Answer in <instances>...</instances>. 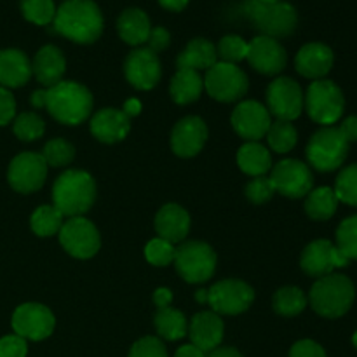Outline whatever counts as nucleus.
<instances>
[{
    "instance_id": "obj_1",
    "label": "nucleus",
    "mask_w": 357,
    "mask_h": 357,
    "mask_svg": "<svg viewBox=\"0 0 357 357\" xmlns=\"http://www.w3.org/2000/svg\"><path fill=\"white\" fill-rule=\"evenodd\" d=\"M30 103L35 108H45L59 124L79 126L89 119L94 101L86 86L73 80H61L47 89L35 91Z\"/></svg>"
},
{
    "instance_id": "obj_2",
    "label": "nucleus",
    "mask_w": 357,
    "mask_h": 357,
    "mask_svg": "<svg viewBox=\"0 0 357 357\" xmlns=\"http://www.w3.org/2000/svg\"><path fill=\"white\" fill-rule=\"evenodd\" d=\"M103 14L94 0H65L56 7L52 28L75 44H93L103 33Z\"/></svg>"
},
{
    "instance_id": "obj_3",
    "label": "nucleus",
    "mask_w": 357,
    "mask_h": 357,
    "mask_svg": "<svg viewBox=\"0 0 357 357\" xmlns=\"http://www.w3.org/2000/svg\"><path fill=\"white\" fill-rule=\"evenodd\" d=\"M96 199V183L86 171L68 169L52 185V206L66 218L84 216Z\"/></svg>"
},
{
    "instance_id": "obj_4",
    "label": "nucleus",
    "mask_w": 357,
    "mask_h": 357,
    "mask_svg": "<svg viewBox=\"0 0 357 357\" xmlns=\"http://www.w3.org/2000/svg\"><path fill=\"white\" fill-rule=\"evenodd\" d=\"M354 284L342 274H330L317 279L309 296L314 312L328 319L345 316L354 303Z\"/></svg>"
},
{
    "instance_id": "obj_5",
    "label": "nucleus",
    "mask_w": 357,
    "mask_h": 357,
    "mask_svg": "<svg viewBox=\"0 0 357 357\" xmlns=\"http://www.w3.org/2000/svg\"><path fill=\"white\" fill-rule=\"evenodd\" d=\"M243 9L255 28L265 37H288L298 24L296 9L288 2L261 3L258 0H248Z\"/></svg>"
},
{
    "instance_id": "obj_6",
    "label": "nucleus",
    "mask_w": 357,
    "mask_h": 357,
    "mask_svg": "<svg viewBox=\"0 0 357 357\" xmlns=\"http://www.w3.org/2000/svg\"><path fill=\"white\" fill-rule=\"evenodd\" d=\"M307 160L314 169L321 173H330L338 169L347 159L349 142L344 138L340 129L333 126H324L316 131L307 143Z\"/></svg>"
},
{
    "instance_id": "obj_7",
    "label": "nucleus",
    "mask_w": 357,
    "mask_h": 357,
    "mask_svg": "<svg viewBox=\"0 0 357 357\" xmlns=\"http://www.w3.org/2000/svg\"><path fill=\"white\" fill-rule=\"evenodd\" d=\"M215 250L202 241H188L176 248L174 267L178 274L190 284H202L215 275L216 271Z\"/></svg>"
},
{
    "instance_id": "obj_8",
    "label": "nucleus",
    "mask_w": 357,
    "mask_h": 357,
    "mask_svg": "<svg viewBox=\"0 0 357 357\" xmlns=\"http://www.w3.org/2000/svg\"><path fill=\"white\" fill-rule=\"evenodd\" d=\"M303 107L314 122L331 126L344 114L345 98L340 87L331 80H314L303 96Z\"/></svg>"
},
{
    "instance_id": "obj_9",
    "label": "nucleus",
    "mask_w": 357,
    "mask_h": 357,
    "mask_svg": "<svg viewBox=\"0 0 357 357\" xmlns=\"http://www.w3.org/2000/svg\"><path fill=\"white\" fill-rule=\"evenodd\" d=\"M202 80L209 96L222 103L243 100L250 89V80L244 70L232 63L218 61L206 72Z\"/></svg>"
},
{
    "instance_id": "obj_10",
    "label": "nucleus",
    "mask_w": 357,
    "mask_h": 357,
    "mask_svg": "<svg viewBox=\"0 0 357 357\" xmlns=\"http://www.w3.org/2000/svg\"><path fill=\"white\" fill-rule=\"evenodd\" d=\"M255 291L241 279H225L208 289V305L218 316H237L253 305Z\"/></svg>"
},
{
    "instance_id": "obj_11",
    "label": "nucleus",
    "mask_w": 357,
    "mask_h": 357,
    "mask_svg": "<svg viewBox=\"0 0 357 357\" xmlns=\"http://www.w3.org/2000/svg\"><path fill=\"white\" fill-rule=\"evenodd\" d=\"M58 237L63 250L72 255L73 258H79V260L93 258L101 246L100 232L94 227V223L84 216L66 220L59 230Z\"/></svg>"
},
{
    "instance_id": "obj_12",
    "label": "nucleus",
    "mask_w": 357,
    "mask_h": 357,
    "mask_svg": "<svg viewBox=\"0 0 357 357\" xmlns=\"http://www.w3.org/2000/svg\"><path fill=\"white\" fill-rule=\"evenodd\" d=\"M267 110L275 121H295L303 110V91L296 80L278 77L267 87Z\"/></svg>"
},
{
    "instance_id": "obj_13",
    "label": "nucleus",
    "mask_w": 357,
    "mask_h": 357,
    "mask_svg": "<svg viewBox=\"0 0 357 357\" xmlns=\"http://www.w3.org/2000/svg\"><path fill=\"white\" fill-rule=\"evenodd\" d=\"M268 178H271L275 192L289 199L307 197L314 185L310 167L296 159H284L272 166Z\"/></svg>"
},
{
    "instance_id": "obj_14",
    "label": "nucleus",
    "mask_w": 357,
    "mask_h": 357,
    "mask_svg": "<svg viewBox=\"0 0 357 357\" xmlns=\"http://www.w3.org/2000/svg\"><path fill=\"white\" fill-rule=\"evenodd\" d=\"M47 178V164L40 153L23 152L10 160L7 180L20 194H31L42 188Z\"/></svg>"
},
{
    "instance_id": "obj_15",
    "label": "nucleus",
    "mask_w": 357,
    "mask_h": 357,
    "mask_svg": "<svg viewBox=\"0 0 357 357\" xmlns=\"http://www.w3.org/2000/svg\"><path fill=\"white\" fill-rule=\"evenodd\" d=\"M54 314L42 303H23L13 314V330L24 340H45L54 331Z\"/></svg>"
},
{
    "instance_id": "obj_16",
    "label": "nucleus",
    "mask_w": 357,
    "mask_h": 357,
    "mask_svg": "<svg viewBox=\"0 0 357 357\" xmlns=\"http://www.w3.org/2000/svg\"><path fill=\"white\" fill-rule=\"evenodd\" d=\"M349 258L331 241L317 239L303 250L300 267L310 278H324L333 274L335 268L347 267Z\"/></svg>"
},
{
    "instance_id": "obj_17",
    "label": "nucleus",
    "mask_w": 357,
    "mask_h": 357,
    "mask_svg": "<svg viewBox=\"0 0 357 357\" xmlns=\"http://www.w3.org/2000/svg\"><path fill=\"white\" fill-rule=\"evenodd\" d=\"M124 75L132 87L139 91H150L159 84L162 77V66L155 52L149 47H136L126 56Z\"/></svg>"
},
{
    "instance_id": "obj_18",
    "label": "nucleus",
    "mask_w": 357,
    "mask_h": 357,
    "mask_svg": "<svg viewBox=\"0 0 357 357\" xmlns=\"http://www.w3.org/2000/svg\"><path fill=\"white\" fill-rule=\"evenodd\" d=\"M232 128L246 142H258L267 135L272 124V115L260 101L244 100L232 112Z\"/></svg>"
},
{
    "instance_id": "obj_19",
    "label": "nucleus",
    "mask_w": 357,
    "mask_h": 357,
    "mask_svg": "<svg viewBox=\"0 0 357 357\" xmlns=\"http://www.w3.org/2000/svg\"><path fill=\"white\" fill-rule=\"evenodd\" d=\"M246 59L250 65L264 75H278L286 68L288 54L278 38L258 35L248 44Z\"/></svg>"
},
{
    "instance_id": "obj_20",
    "label": "nucleus",
    "mask_w": 357,
    "mask_h": 357,
    "mask_svg": "<svg viewBox=\"0 0 357 357\" xmlns=\"http://www.w3.org/2000/svg\"><path fill=\"white\" fill-rule=\"evenodd\" d=\"M208 142V126L197 115L181 119L171 132V149L178 157H195Z\"/></svg>"
},
{
    "instance_id": "obj_21",
    "label": "nucleus",
    "mask_w": 357,
    "mask_h": 357,
    "mask_svg": "<svg viewBox=\"0 0 357 357\" xmlns=\"http://www.w3.org/2000/svg\"><path fill=\"white\" fill-rule=\"evenodd\" d=\"M333 61L335 56L331 47L323 42H309L296 54L295 68L302 77L321 80L333 68Z\"/></svg>"
},
{
    "instance_id": "obj_22",
    "label": "nucleus",
    "mask_w": 357,
    "mask_h": 357,
    "mask_svg": "<svg viewBox=\"0 0 357 357\" xmlns=\"http://www.w3.org/2000/svg\"><path fill=\"white\" fill-rule=\"evenodd\" d=\"M223 321L213 310H204L192 317L188 324V335H190L192 345L201 349L202 352H211L220 347L223 340Z\"/></svg>"
},
{
    "instance_id": "obj_23",
    "label": "nucleus",
    "mask_w": 357,
    "mask_h": 357,
    "mask_svg": "<svg viewBox=\"0 0 357 357\" xmlns=\"http://www.w3.org/2000/svg\"><path fill=\"white\" fill-rule=\"evenodd\" d=\"M89 128L101 143H117L131 131V119L119 108H103L91 117Z\"/></svg>"
},
{
    "instance_id": "obj_24",
    "label": "nucleus",
    "mask_w": 357,
    "mask_h": 357,
    "mask_svg": "<svg viewBox=\"0 0 357 357\" xmlns=\"http://www.w3.org/2000/svg\"><path fill=\"white\" fill-rule=\"evenodd\" d=\"M31 72H33L35 79L45 89L61 82L63 75L66 72V59L61 49L52 44H47L42 49H38V52L33 58V63H31Z\"/></svg>"
},
{
    "instance_id": "obj_25",
    "label": "nucleus",
    "mask_w": 357,
    "mask_h": 357,
    "mask_svg": "<svg viewBox=\"0 0 357 357\" xmlns=\"http://www.w3.org/2000/svg\"><path fill=\"white\" fill-rule=\"evenodd\" d=\"M155 230L171 244L183 243L190 232V215L180 204H166L155 215Z\"/></svg>"
},
{
    "instance_id": "obj_26",
    "label": "nucleus",
    "mask_w": 357,
    "mask_h": 357,
    "mask_svg": "<svg viewBox=\"0 0 357 357\" xmlns=\"http://www.w3.org/2000/svg\"><path fill=\"white\" fill-rule=\"evenodd\" d=\"M33 75L31 61L20 49L0 51V86L6 89L21 87Z\"/></svg>"
},
{
    "instance_id": "obj_27",
    "label": "nucleus",
    "mask_w": 357,
    "mask_h": 357,
    "mask_svg": "<svg viewBox=\"0 0 357 357\" xmlns=\"http://www.w3.org/2000/svg\"><path fill=\"white\" fill-rule=\"evenodd\" d=\"M117 31L119 37H121L126 44L135 45V47L146 44L150 31H152L150 17L146 16L145 10L138 9V7L126 9L117 20Z\"/></svg>"
},
{
    "instance_id": "obj_28",
    "label": "nucleus",
    "mask_w": 357,
    "mask_h": 357,
    "mask_svg": "<svg viewBox=\"0 0 357 357\" xmlns=\"http://www.w3.org/2000/svg\"><path fill=\"white\" fill-rule=\"evenodd\" d=\"M218 63L216 54V45L208 38H194L187 44V47L178 54L176 66L178 68H190L195 72L206 70L208 72L213 65Z\"/></svg>"
},
{
    "instance_id": "obj_29",
    "label": "nucleus",
    "mask_w": 357,
    "mask_h": 357,
    "mask_svg": "<svg viewBox=\"0 0 357 357\" xmlns=\"http://www.w3.org/2000/svg\"><path fill=\"white\" fill-rule=\"evenodd\" d=\"M204 91V80L201 73L190 68H178L174 77L171 79L169 93L174 103L190 105L201 98Z\"/></svg>"
},
{
    "instance_id": "obj_30",
    "label": "nucleus",
    "mask_w": 357,
    "mask_h": 357,
    "mask_svg": "<svg viewBox=\"0 0 357 357\" xmlns=\"http://www.w3.org/2000/svg\"><path fill=\"white\" fill-rule=\"evenodd\" d=\"M237 164L241 171L250 176H265L272 169V155L260 142H246L237 152Z\"/></svg>"
},
{
    "instance_id": "obj_31",
    "label": "nucleus",
    "mask_w": 357,
    "mask_h": 357,
    "mask_svg": "<svg viewBox=\"0 0 357 357\" xmlns=\"http://www.w3.org/2000/svg\"><path fill=\"white\" fill-rule=\"evenodd\" d=\"M153 324H155L159 337L167 342L181 340V338L188 335L187 317L183 316V312L173 309V307L157 310L155 317H153Z\"/></svg>"
},
{
    "instance_id": "obj_32",
    "label": "nucleus",
    "mask_w": 357,
    "mask_h": 357,
    "mask_svg": "<svg viewBox=\"0 0 357 357\" xmlns=\"http://www.w3.org/2000/svg\"><path fill=\"white\" fill-rule=\"evenodd\" d=\"M338 206V199L335 190L330 187L312 188L305 197L307 215L317 222H326L335 215Z\"/></svg>"
},
{
    "instance_id": "obj_33",
    "label": "nucleus",
    "mask_w": 357,
    "mask_h": 357,
    "mask_svg": "<svg viewBox=\"0 0 357 357\" xmlns=\"http://www.w3.org/2000/svg\"><path fill=\"white\" fill-rule=\"evenodd\" d=\"M63 223H65V216L54 206H38L33 211L30 218V227L33 230L35 236L38 237H51L59 234Z\"/></svg>"
},
{
    "instance_id": "obj_34",
    "label": "nucleus",
    "mask_w": 357,
    "mask_h": 357,
    "mask_svg": "<svg viewBox=\"0 0 357 357\" xmlns=\"http://www.w3.org/2000/svg\"><path fill=\"white\" fill-rule=\"evenodd\" d=\"M265 136H267L268 146L275 153L291 152L298 142V132H296L295 126L288 121H272Z\"/></svg>"
},
{
    "instance_id": "obj_35",
    "label": "nucleus",
    "mask_w": 357,
    "mask_h": 357,
    "mask_svg": "<svg viewBox=\"0 0 357 357\" xmlns=\"http://www.w3.org/2000/svg\"><path fill=\"white\" fill-rule=\"evenodd\" d=\"M307 307V296L296 286L281 288L274 296V310L279 316L295 317L302 314Z\"/></svg>"
},
{
    "instance_id": "obj_36",
    "label": "nucleus",
    "mask_w": 357,
    "mask_h": 357,
    "mask_svg": "<svg viewBox=\"0 0 357 357\" xmlns=\"http://www.w3.org/2000/svg\"><path fill=\"white\" fill-rule=\"evenodd\" d=\"M13 131L21 142H35L45 132V122L35 112H23L13 122Z\"/></svg>"
},
{
    "instance_id": "obj_37",
    "label": "nucleus",
    "mask_w": 357,
    "mask_h": 357,
    "mask_svg": "<svg viewBox=\"0 0 357 357\" xmlns=\"http://www.w3.org/2000/svg\"><path fill=\"white\" fill-rule=\"evenodd\" d=\"M20 7L24 20L38 26L51 24L56 16L54 0H20Z\"/></svg>"
},
{
    "instance_id": "obj_38",
    "label": "nucleus",
    "mask_w": 357,
    "mask_h": 357,
    "mask_svg": "<svg viewBox=\"0 0 357 357\" xmlns=\"http://www.w3.org/2000/svg\"><path fill=\"white\" fill-rule=\"evenodd\" d=\"M40 155L44 157L47 167H65L75 159V149L66 139L52 138L51 142L45 143Z\"/></svg>"
},
{
    "instance_id": "obj_39",
    "label": "nucleus",
    "mask_w": 357,
    "mask_h": 357,
    "mask_svg": "<svg viewBox=\"0 0 357 357\" xmlns=\"http://www.w3.org/2000/svg\"><path fill=\"white\" fill-rule=\"evenodd\" d=\"M216 54H218V61L237 65L239 61L246 59L248 42L239 35H225L216 45Z\"/></svg>"
},
{
    "instance_id": "obj_40",
    "label": "nucleus",
    "mask_w": 357,
    "mask_h": 357,
    "mask_svg": "<svg viewBox=\"0 0 357 357\" xmlns=\"http://www.w3.org/2000/svg\"><path fill=\"white\" fill-rule=\"evenodd\" d=\"M333 190L338 202H345L357 208V164L347 166L338 174Z\"/></svg>"
},
{
    "instance_id": "obj_41",
    "label": "nucleus",
    "mask_w": 357,
    "mask_h": 357,
    "mask_svg": "<svg viewBox=\"0 0 357 357\" xmlns=\"http://www.w3.org/2000/svg\"><path fill=\"white\" fill-rule=\"evenodd\" d=\"M337 248L349 260H357V215L349 216L338 225Z\"/></svg>"
},
{
    "instance_id": "obj_42",
    "label": "nucleus",
    "mask_w": 357,
    "mask_h": 357,
    "mask_svg": "<svg viewBox=\"0 0 357 357\" xmlns=\"http://www.w3.org/2000/svg\"><path fill=\"white\" fill-rule=\"evenodd\" d=\"M174 255H176L174 244H171L169 241L160 239V237H155L145 246L146 261L155 265V267H166V265L173 264Z\"/></svg>"
},
{
    "instance_id": "obj_43",
    "label": "nucleus",
    "mask_w": 357,
    "mask_h": 357,
    "mask_svg": "<svg viewBox=\"0 0 357 357\" xmlns=\"http://www.w3.org/2000/svg\"><path fill=\"white\" fill-rule=\"evenodd\" d=\"M246 197L250 199L253 204H265L272 199L275 194V188L272 185L271 178L267 176H257L246 185Z\"/></svg>"
},
{
    "instance_id": "obj_44",
    "label": "nucleus",
    "mask_w": 357,
    "mask_h": 357,
    "mask_svg": "<svg viewBox=\"0 0 357 357\" xmlns=\"http://www.w3.org/2000/svg\"><path fill=\"white\" fill-rule=\"evenodd\" d=\"M128 357H167V352L160 338L145 337L132 345Z\"/></svg>"
},
{
    "instance_id": "obj_45",
    "label": "nucleus",
    "mask_w": 357,
    "mask_h": 357,
    "mask_svg": "<svg viewBox=\"0 0 357 357\" xmlns=\"http://www.w3.org/2000/svg\"><path fill=\"white\" fill-rule=\"evenodd\" d=\"M28 345L20 335H7L0 338V357H26Z\"/></svg>"
},
{
    "instance_id": "obj_46",
    "label": "nucleus",
    "mask_w": 357,
    "mask_h": 357,
    "mask_svg": "<svg viewBox=\"0 0 357 357\" xmlns=\"http://www.w3.org/2000/svg\"><path fill=\"white\" fill-rule=\"evenodd\" d=\"M16 117V100L13 93L0 86V126H7Z\"/></svg>"
},
{
    "instance_id": "obj_47",
    "label": "nucleus",
    "mask_w": 357,
    "mask_h": 357,
    "mask_svg": "<svg viewBox=\"0 0 357 357\" xmlns=\"http://www.w3.org/2000/svg\"><path fill=\"white\" fill-rule=\"evenodd\" d=\"M171 44V33L164 26H155L152 28L149 35V40H146V47L152 52H162L169 47Z\"/></svg>"
},
{
    "instance_id": "obj_48",
    "label": "nucleus",
    "mask_w": 357,
    "mask_h": 357,
    "mask_svg": "<svg viewBox=\"0 0 357 357\" xmlns=\"http://www.w3.org/2000/svg\"><path fill=\"white\" fill-rule=\"evenodd\" d=\"M289 357H326V352L314 340H300L291 347Z\"/></svg>"
},
{
    "instance_id": "obj_49",
    "label": "nucleus",
    "mask_w": 357,
    "mask_h": 357,
    "mask_svg": "<svg viewBox=\"0 0 357 357\" xmlns=\"http://www.w3.org/2000/svg\"><path fill=\"white\" fill-rule=\"evenodd\" d=\"M340 132L344 135V138L347 139L349 143L357 142V117H347L340 126H338Z\"/></svg>"
},
{
    "instance_id": "obj_50",
    "label": "nucleus",
    "mask_w": 357,
    "mask_h": 357,
    "mask_svg": "<svg viewBox=\"0 0 357 357\" xmlns=\"http://www.w3.org/2000/svg\"><path fill=\"white\" fill-rule=\"evenodd\" d=\"M173 302V293L167 288H159L153 293V303H155L157 309H166Z\"/></svg>"
},
{
    "instance_id": "obj_51",
    "label": "nucleus",
    "mask_w": 357,
    "mask_h": 357,
    "mask_svg": "<svg viewBox=\"0 0 357 357\" xmlns=\"http://www.w3.org/2000/svg\"><path fill=\"white\" fill-rule=\"evenodd\" d=\"M174 357H206V352H202L201 349H197L195 345L188 344V345H183V347L178 349Z\"/></svg>"
},
{
    "instance_id": "obj_52",
    "label": "nucleus",
    "mask_w": 357,
    "mask_h": 357,
    "mask_svg": "<svg viewBox=\"0 0 357 357\" xmlns=\"http://www.w3.org/2000/svg\"><path fill=\"white\" fill-rule=\"evenodd\" d=\"M122 112H124L129 119L136 117V115H139V112H142V103H139V100H136V98H131V100H128L124 103Z\"/></svg>"
},
{
    "instance_id": "obj_53",
    "label": "nucleus",
    "mask_w": 357,
    "mask_h": 357,
    "mask_svg": "<svg viewBox=\"0 0 357 357\" xmlns=\"http://www.w3.org/2000/svg\"><path fill=\"white\" fill-rule=\"evenodd\" d=\"M188 2H190V0H159V3L164 7V9L173 10V13H180V10H183L185 7L188 6Z\"/></svg>"
},
{
    "instance_id": "obj_54",
    "label": "nucleus",
    "mask_w": 357,
    "mask_h": 357,
    "mask_svg": "<svg viewBox=\"0 0 357 357\" xmlns=\"http://www.w3.org/2000/svg\"><path fill=\"white\" fill-rule=\"evenodd\" d=\"M206 357H243V354L234 347H218L209 352V356Z\"/></svg>"
},
{
    "instance_id": "obj_55",
    "label": "nucleus",
    "mask_w": 357,
    "mask_h": 357,
    "mask_svg": "<svg viewBox=\"0 0 357 357\" xmlns=\"http://www.w3.org/2000/svg\"><path fill=\"white\" fill-rule=\"evenodd\" d=\"M195 300H197L199 303H208V289H199V291L195 293Z\"/></svg>"
},
{
    "instance_id": "obj_56",
    "label": "nucleus",
    "mask_w": 357,
    "mask_h": 357,
    "mask_svg": "<svg viewBox=\"0 0 357 357\" xmlns=\"http://www.w3.org/2000/svg\"><path fill=\"white\" fill-rule=\"evenodd\" d=\"M258 2H261V3H278V2H282V0H258Z\"/></svg>"
},
{
    "instance_id": "obj_57",
    "label": "nucleus",
    "mask_w": 357,
    "mask_h": 357,
    "mask_svg": "<svg viewBox=\"0 0 357 357\" xmlns=\"http://www.w3.org/2000/svg\"><path fill=\"white\" fill-rule=\"evenodd\" d=\"M352 344H354V347L357 349V331L354 333V337H352Z\"/></svg>"
}]
</instances>
